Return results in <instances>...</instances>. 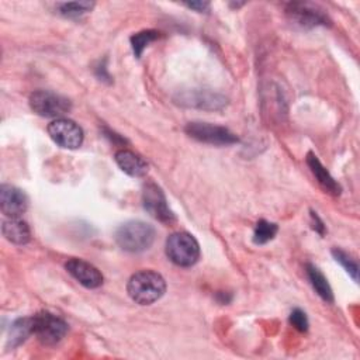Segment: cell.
Here are the masks:
<instances>
[{
	"label": "cell",
	"instance_id": "8992f818",
	"mask_svg": "<svg viewBox=\"0 0 360 360\" xmlns=\"http://www.w3.org/2000/svg\"><path fill=\"white\" fill-rule=\"evenodd\" d=\"M184 132L190 138L198 142L217 145V146H226V145L236 143L239 141L238 136L233 132H231L228 128L221 125H214L210 122H201V121L188 122L184 127Z\"/></svg>",
	"mask_w": 360,
	"mask_h": 360
},
{
	"label": "cell",
	"instance_id": "ac0fdd59",
	"mask_svg": "<svg viewBox=\"0 0 360 360\" xmlns=\"http://www.w3.org/2000/svg\"><path fill=\"white\" fill-rule=\"evenodd\" d=\"M94 7L93 1H70V3H58V13L68 18H77Z\"/></svg>",
	"mask_w": 360,
	"mask_h": 360
},
{
	"label": "cell",
	"instance_id": "277c9868",
	"mask_svg": "<svg viewBox=\"0 0 360 360\" xmlns=\"http://www.w3.org/2000/svg\"><path fill=\"white\" fill-rule=\"evenodd\" d=\"M31 110L45 118H63L70 110L72 103L65 96L49 90H37L30 96Z\"/></svg>",
	"mask_w": 360,
	"mask_h": 360
},
{
	"label": "cell",
	"instance_id": "cb8c5ba5",
	"mask_svg": "<svg viewBox=\"0 0 360 360\" xmlns=\"http://www.w3.org/2000/svg\"><path fill=\"white\" fill-rule=\"evenodd\" d=\"M184 6L201 13V11H205L210 7V3L208 1H188V3H184Z\"/></svg>",
	"mask_w": 360,
	"mask_h": 360
},
{
	"label": "cell",
	"instance_id": "7c38bea8",
	"mask_svg": "<svg viewBox=\"0 0 360 360\" xmlns=\"http://www.w3.org/2000/svg\"><path fill=\"white\" fill-rule=\"evenodd\" d=\"M68 273L86 288H97L103 284V274L93 264L82 259H69L65 264Z\"/></svg>",
	"mask_w": 360,
	"mask_h": 360
},
{
	"label": "cell",
	"instance_id": "9c48e42d",
	"mask_svg": "<svg viewBox=\"0 0 360 360\" xmlns=\"http://www.w3.org/2000/svg\"><path fill=\"white\" fill-rule=\"evenodd\" d=\"M285 13L292 22L298 24L302 28H314L318 25L330 24V20L323 13V10L318 8L311 3H301V1L288 3Z\"/></svg>",
	"mask_w": 360,
	"mask_h": 360
},
{
	"label": "cell",
	"instance_id": "5b68a950",
	"mask_svg": "<svg viewBox=\"0 0 360 360\" xmlns=\"http://www.w3.org/2000/svg\"><path fill=\"white\" fill-rule=\"evenodd\" d=\"M34 335L37 339L46 346L59 343L68 333V323L58 315L48 311H41L32 316Z\"/></svg>",
	"mask_w": 360,
	"mask_h": 360
},
{
	"label": "cell",
	"instance_id": "d6986e66",
	"mask_svg": "<svg viewBox=\"0 0 360 360\" xmlns=\"http://www.w3.org/2000/svg\"><path fill=\"white\" fill-rule=\"evenodd\" d=\"M277 231H278L277 224L269 222L266 219H260L256 224L255 231H253V242L256 245H264V243L270 242L276 236Z\"/></svg>",
	"mask_w": 360,
	"mask_h": 360
},
{
	"label": "cell",
	"instance_id": "7402d4cb",
	"mask_svg": "<svg viewBox=\"0 0 360 360\" xmlns=\"http://www.w3.org/2000/svg\"><path fill=\"white\" fill-rule=\"evenodd\" d=\"M290 323L297 330H300V332H307L308 326H309L307 314L302 309H300V308H295V309L291 311V314H290Z\"/></svg>",
	"mask_w": 360,
	"mask_h": 360
},
{
	"label": "cell",
	"instance_id": "7a4b0ae2",
	"mask_svg": "<svg viewBox=\"0 0 360 360\" xmlns=\"http://www.w3.org/2000/svg\"><path fill=\"white\" fill-rule=\"evenodd\" d=\"M114 239L122 250L139 253L152 246L155 240V228L143 221H127L115 229Z\"/></svg>",
	"mask_w": 360,
	"mask_h": 360
},
{
	"label": "cell",
	"instance_id": "4fadbf2b",
	"mask_svg": "<svg viewBox=\"0 0 360 360\" xmlns=\"http://www.w3.org/2000/svg\"><path fill=\"white\" fill-rule=\"evenodd\" d=\"M118 167L132 177H142L148 173V163L135 152L128 149H120L114 155Z\"/></svg>",
	"mask_w": 360,
	"mask_h": 360
},
{
	"label": "cell",
	"instance_id": "e0dca14e",
	"mask_svg": "<svg viewBox=\"0 0 360 360\" xmlns=\"http://www.w3.org/2000/svg\"><path fill=\"white\" fill-rule=\"evenodd\" d=\"M30 335H34V321H32V316L18 318L10 326L7 345L11 349H14V347L20 346L22 342H25V339Z\"/></svg>",
	"mask_w": 360,
	"mask_h": 360
},
{
	"label": "cell",
	"instance_id": "52a82bcc",
	"mask_svg": "<svg viewBox=\"0 0 360 360\" xmlns=\"http://www.w3.org/2000/svg\"><path fill=\"white\" fill-rule=\"evenodd\" d=\"M51 139L65 149H77L83 143V129L72 120L56 118L46 128Z\"/></svg>",
	"mask_w": 360,
	"mask_h": 360
},
{
	"label": "cell",
	"instance_id": "ba28073f",
	"mask_svg": "<svg viewBox=\"0 0 360 360\" xmlns=\"http://www.w3.org/2000/svg\"><path fill=\"white\" fill-rule=\"evenodd\" d=\"M142 204L143 208L158 221L163 224H172L176 217L167 205V200L162 188L155 183H148L142 191Z\"/></svg>",
	"mask_w": 360,
	"mask_h": 360
},
{
	"label": "cell",
	"instance_id": "9a60e30c",
	"mask_svg": "<svg viewBox=\"0 0 360 360\" xmlns=\"http://www.w3.org/2000/svg\"><path fill=\"white\" fill-rule=\"evenodd\" d=\"M307 165L309 166L311 172L314 173V176L316 177L318 183L330 194H340V186L338 184V181L330 176V173L326 170V167L321 163V160L316 158V155H314L312 152H309L307 155Z\"/></svg>",
	"mask_w": 360,
	"mask_h": 360
},
{
	"label": "cell",
	"instance_id": "8fae6325",
	"mask_svg": "<svg viewBox=\"0 0 360 360\" xmlns=\"http://www.w3.org/2000/svg\"><path fill=\"white\" fill-rule=\"evenodd\" d=\"M28 207V198L22 190L11 184H1L0 187V208L8 218H20Z\"/></svg>",
	"mask_w": 360,
	"mask_h": 360
},
{
	"label": "cell",
	"instance_id": "603a6c76",
	"mask_svg": "<svg viewBox=\"0 0 360 360\" xmlns=\"http://www.w3.org/2000/svg\"><path fill=\"white\" fill-rule=\"evenodd\" d=\"M311 219H312V226L314 229L319 233V235H323L325 233V224L322 222V219L318 217V214L315 211H311Z\"/></svg>",
	"mask_w": 360,
	"mask_h": 360
},
{
	"label": "cell",
	"instance_id": "5bb4252c",
	"mask_svg": "<svg viewBox=\"0 0 360 360\" xmlns=\"http://www.w3.org/2000/svg\"><path fill=\"white\" fill-rule=\"evenodd\" d=\"M3 236L14 245H25L31 239V231L25 221L20 218H8L1 225Z\"/></svg>",
	"mask_w": 360,
	"mask_h": 360
},
{
	"label": "cell",
	"instance_id": "30bf717a",
	"mask_svg": "<svg viewBox=\"0 0 360 360\" xmlns=\"http://www.w3.org/2000/svg\"><path fill=\"white\" fill-rule=\"evenodd\" d=\"M176 103L184 107L200 110H221L226 105V98L210 90H186L174 97Z\"/></svg>",
	"mask_w": 360,
	"mask_h": 360
},
{
	"label": "cell",
	"instance_id": "44dd1931",
	"mask_svg": "<svg viewBox=\"0 0 360 360\" xmlns=\"http://www.w3.org/2000/svg\"><path fill=\"white\" fill-rule=\"evenodd\" d=\"M332 256L335 257V260L338 263H340L345 270L352 276V278L354 281H357V274H359V266H357V262L345 250L339 249V248H333L332 249Z\"/></svg>",
	"mask_w": 360,
	"mask_h": 360
},
{
	"label": "cell",
	"instance_id": "3957f363",
	"mask_svg": "<svg viewBox=\"0 0 360 360\" xmlns=\"http://www.w3.org/2000/svg\"><path fill=\"white\" fill-rule=\"evenodd\" d=\"M166 255L174 264L190 267L200 257V245L188 232H174L166 240Z\"/></svg>",
	"mask_w": 360,
	"mask_h": 360
},
{
	"label": "cell",
	"instance_id": "2e32d148",
	"mask_svg": "<svg viewBox=\"0 0 360 360\" xmlns=\"http://www.w3.org/2000/svg\"><path fill=\"white\" fill-rule=\"evenodd\" d=\"M305 273H307V277H308L312 288L316 291V294L325 302L332 304L333 302V291H332L326 277L323 276V273L315 264H312V263H307Z\"/></svg>",
	"mask_w": 360,
	"mask_h": 360
},
{
	"label": "cell",
	"instance_id": "ffe728a7",
	"mask_svg": "<svg viewBox=\"0 0 360 360\" xmlns=\"http://www.w3.org/2000/svg\"><path fill=\"white\" fill-rule=\"evenodd\" d=\"M160 37L159 31L155 30H145L141 32H136L131 37V45H132V51L135 53L136 58H141L143 49L155 39H158Z\"/></svg>",
	"mask_w": 360,
	"mask_h": 360
},
{
	"label": "cell",
	"instance_id": "6da1fadb",
	"mask_svg": "<svg viewBox=\"0 0 360 360\" xmlns=\"http://www.w3.org/2000/svg\"><path fill=\"white\" fill-rule=\"evenodd\" d=\"M128 295L139 305L158 301L166 291L165 278L153 270H141L131 276L127 284Z\"/></svg>",
	"mask_w": 360,
	"mask_h": 360
}]
</instances>
